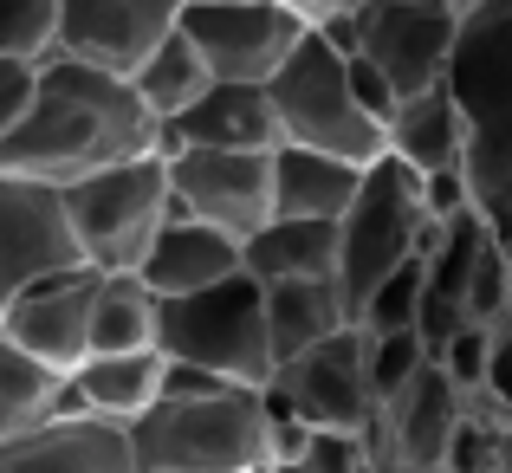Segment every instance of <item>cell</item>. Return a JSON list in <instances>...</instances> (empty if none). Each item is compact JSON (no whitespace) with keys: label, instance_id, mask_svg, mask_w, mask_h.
<instances>
[{"label":"cell","instance_id":"cell-3","mask_svg":"<svg viewBox=\"0 0 512 473\" xmlns=\"http://www.w3.org/2000/svg\"><path fill=\"white\" fill-rule=\"evenodd\" d=\"M130 448L143 473H273L266 448V389L221 383L156 396L130 422Z\"/></svg>","mask_w":512,"mask_h":473},{"label":"cell","instance_id":"cell-37","mask_svg":"<svg viewBox=\"0 0 512 473\" xmlns=\"http://www.w3.org/2000/svg\"><path fill=\"white\" fill-rule=\"evenodd\" d=\"M500 247H506V266H512V234H506V240H500Z\"/></svg>","mask_w":512,"mask_h":473},{"label":"cell","instance_id":"cell-33","mask_svg":"<svg viewBox=\"0 0 512 473\" xmlns=\"http://www.w3.org/2000/svg\"><path fill=\"white\" fill-rule=\"evenodd\" d=\"M487 396L512 415V324L493 331V363H487Z\"/></svg>","mask_w":512,"mask_h":473},{"label":"cell","instance_id":"cell-4","mask_svg":"<svg viewBox=\"0 0 512 473\" xmlns=\"http://www.w3.org/2000/svg\"><path fill=\"white\" fill-rule=\"evenodd\" d=\"M156 350L169 363H188V370L266 389L273 383V344H266L260 279L227 273L201 292H182V299H156Z\"/></svg>","mask_w":512,"mask_h":473},{"label":"cell","instance_id":"cell-21","mask_svg":"<svg viewBox=\"0 0 512 473\" xmlns=\"http://www.w3.org/2000/svg\"><path fill=\"white\" fill-rule=\"evenodd\" d=\"M363 169L325 150H299V143H279L273 150V214L292 221H338L357 195Z\"/></svg>","mask_w":512,"mask_h":473},{"label":"cell","instance_id":"cell-25","mask_svg":"<svg viewBox=\"0 0 512 473\" xmlns=\"http://www.w3.org/2000/svg\"><path fill=\"white\" fill-rule=\"evenodd\" d=\"M156 344V292L137 273H104L91 299V350H150Z\"/></svg>","mask_w":512,"mask_h":473},{"label":"cell","instance_id":"cell-36","mask_svg":"<svg viewBox=\"0 0 512 473\" xmlns=\"http://www.w3.org/2000/svg\"><path fill=\"white\" fill-rule=\"evenodd\" d=\"M480 7V0H454V13H474Z\"/></svg>","mask_w":512,"mask_h":473},{"label":"cell","instance_id":"cell-7","mask_svg":"<svg viewBox=\"0 0 512 473\" xmlns=\"http://www.w3.org/2000/svg\"><path fill=\"white\" fill-rule=\"evenodd\" d=\"M59 195H65V221H72L78 260L98 266V273H137L150 240H156V227L169 221L163 156L111 162V169H98V175L65 182Z\"/></svg>","mask_w":512,"mask_h":473},{"label":"cell","instance_id":"cell-35","mask_svg":"<svg viewBox=\"0 0 512 473\" xmlns=\"http://www.w3.org/2000/svg\"><path fill=\"white\" fill-rule=\"evenodd\" d=\"M493 467H500V473H512V428L500 435V461H493Z\"/></svg>","mask_w":512,"mask_h":473},{"label":"cell","instance_id":"cell-11","mask_svg":"<svg viewBox=\"0 0 512 473\" xmlns=\"http://www.w3.org/2000/svg\"><path fill=\"white\" fill-rule=\"evenodd\" d=\"M266 396L286 402L305 428H350V435H370L376 422V396H370V370H363V331L344 324L325 344L299 350L292 363H279Z\"/></svg>","mask_w":512,"mask_h":473},{"label":"cell","instance_id":"cell-12","mask_svg":"<svg viewBox=\"0 0 512 473\" xmlns=\"http://www.w3.org/2000/svg\"><path fill=\"white\" fill-rule=\"evenodd\" d=\"M98 266H59V273L20 286L0 305V337L20 344L26 357H39L46 370L72 376L91 357V299H98Z\"/></svg>","mask_w":512,"mask_h":473},{"label":"cell","instance_id":"cell-5","mask_svg":"<svg viewBox=\"0 0 512 473\" xmlns=\"http://www.w3.org/2000/svg\"><path fill=\"white\" fill-rule=\"evenodd\" d=\"M428 234H435V221L422 208V175L389 150L363 162L357 195L338 214V299L350 324H357L363 299L376 292V279H389L402 260H415L428 247Z\"/></svg>","mask_w":512,"mask_h":473},{"label":"cell","instance_id":"cell-6","mask_svg":"<svg viewBox=\"0 0 512 473\" xmlns=\"http://www.w3.org/2000/svg\"><path fill=\"white\" fill-rule=\"evenodd\" d=\"M266 98H273L279 143L344 156V162H357V169L383 156V124L357 104L344 52L331 46L318 26H305V39L286 52V65L266 78Z\"/></svg>","mask_w":512,"mask_h":473},{"label":"cell","instance_id":"cell-16","mask_svg":"<svg viewBox=\"0 0 512 473\" xmlns=\"http://www.w3.org/2000/svg\"><path fill=\"white\" fill-rule=\"evenodd\" d=\"M169 150H279V124H273L266 85L208 78V91L182 117L163 124V156Z\"/></svg>","mask_w":512,"mask_h":473},{"label":"cell","instance_id":"cell-14","mask_svg":"<svg viewBox=\"0 0 512 473\" xmlns=\"http://www.w3.org/2000/svg\"><path fill=\"white\" fill-rule=\"evenodd\" d=\"M59 266H78L65 195L52 182H26V175L0 169V305Z\"/></svg>","mask_w":512,"mask_h":473},{"label":"cell","instance_id":"cell-23","mask_svg":"<svg viewBox=\"0 0 512 473\" xmlns=\"http://www.w3.org/2000/svg\"><path fill=\"white\" fill-rule=\"evenodd\" d=\"M59 409H72L65 376L46 370L39 357H26L20 344H7V337H0V441L39 428L46 415H59Z\"/></svg>","mask_w":512,"mask_h":473},{"label":"cell","instance_id":"cell-17","mask_svg":"<svg viewBox=\"0 0 512 473\" xmlns=\"http://www.w3.org/2000/svg\"><path fill=\"white\" fill-rule=\"evenodd\" d=\"M227 273H240V240L221 234V227H208V221H188V214H175V208H169V221L156 227L150 253H143V266H137V279L156 299H182V292H201Z\"/></svg>","mask_w":512,"mask_h":473},{"label":"cell","instance_id":"cell-29","mask_svg":"<svg viewBox=\"0 0 512 473\" xmlns=\"http://www.w3.org/2000/svg\"><path fill=\"white\" fill-rule=\"evenodd\" d=\"M279 473H376L370 435H350V428H305V448L292 467Z\"/></svg>","mask_w":512,"mask_h":473},{"label":"cell","instance_id":"cell-34","mask_svg":"<svg viewBox=\"0 0 512 473\" xmlns=\"http://www.w3.org/2000/svg\"><path fill=\"white\" fill-rule=\"evenodd\" d=\"M292 13H299L305 26H325V20H338V13H350L357 7V0H286Z\"/></svg>","mask_w":512,"mask_h":473},{"label":"cell","instance_id":"cell-28","mask_svg":"<svg viewBox=\"0 0 512 473\" xmlns=\"http://www.w3.org/2000/svg\"><path fill=\"white\" fill-rule=\"evenodd\" d=\"M59 39V0H0V59H46Z\"/></svg>","mask_w":512,"mask_h":473},{"label":"cell","instance_id":"cell-22","mask_svg":"<svg viewBox=\"0 0 512 473\" xmlns=\"http://www.w3.org/2000/svg\"><path fill=\"white\" fill-rule=\"evenodd\" d=\"M260 292H266V344H273V370L350 324L344 299H338V279H279V286H260Z\"/></svg>","mask_w":512,"mask_h":473},{"label":"cell","instance_id":"cell-19","mask_svg":"<svg viewBox=\"0 0 512 473\" xmlns=\"http://www.w3.org/2000/svg\"><path fill=\"white\" fill-rule=\"evenodd\" d=\"M240 273L279 286V279H338V221H292L273 214L240 240Z\"/></svg>","mask_w":512,"mask_h":473},{"label":"cell","instance_id":"cell-20","mask_svg":"<svg viewBox=\"0 0 512 473\" xmlns=\"http://www.w3.org/2000/svg\"><path fill=\"white\" fill-rule=\"evenodd\" d=\"M383 150L396 162H409L415 175H435V169H461L467 156V130H461V111H454L448 85H428L415 98H402L383 124Z\"/></svg>","mask_w":512,"mask_h":473},{"label":"cell","instance_id":"cell-27","mask_svg":"<svg viewBox=\"0 0 512 473\" xmlns=\"http://www.w3.org/2000/svg\"><path fill=\"white\" fill-rule=\"evenodd\" d=\"M422 363H428L422 331H376V337L363 331V370H370V396L376 402H389Z\"/></svg>","mask_w":512,"mask_h":473},{"label":"cell","instance_id":"cell-30","mask_svg":"<svg viewBox=\"0 0 512 473\" xmlns=\"http://www.w3.org/2000/svg\"><path fill=\"white\" fill-rule=\"evenodd\" d=\"M435 363L454 376V389H487V363H493V331H480V324H461V331L448 337V344L435 350Z\"/></svg>","mask_w":512,"mask_h":473},{"label":"cell","instance_id":"cell-38","mask_svg":"<svg viewBox=\"0 0 512 473\" xmlns=\"http://www.w3.org/2000/svg\"><path fill=\"white\" fill-rule=\"evenodd\" d=\"M487 473H500V467H487Z\"/></svg>","mask_w":512,"mask_h":473},{"label":"cell","instance_id":"cell-24","mask_svg":"<svg viewBox=\"0 0 512 473\" xmlns=\"http://www.w3.org/2000/svg\"><path fill=\"white\" fill-rule=\"evenodd\" d=\"M130 91H137L143 111L163 117V124H169V117H182L188 104L208 91V65H201V52H195V46H188L182 26H175L163 46H156L150 59L137 65V72H130Z\"/></svg>","mask_w":512,"mask_h":473},{"label":"cell","instance_id":"cell-15","mask_svg":"<svg viewBox=\"0 0 512 473\" xmlns=\"http://www.w3.org/2000/svg\"><path fill=\"white\" fill-rule=\"evenodd\" d=\"M0 473H137L130 422L91 409H59L39 428L0 441Z\"/></svg>","mask_w":512,"mask_h":473},{"label":"cell","instance_id":"cell-18","mask_svg":"<svg viewBox=\"0 0 512 473\" xmlns=\"http://www.w3.org/2000/svg\"><path fill=\"white\" fill-rule=\"evenodd\" d=\"M163 370L169 357L163 350H91L65 389H72V409H91V415H111V422H137L156 396H163Z\"/></svg>","mask_w":512,"mask_h":473},{"label":"cell","instance_id":"cell-9","mask_svg":"<svg viewBox=\"0 0 512 473\" xmlns=\"http://www.w3.org/2000/svg\"><path fill=\"white\" fill-rule=\"evenodd\" d=\"M175 26L201 52L208 78H240V85H266L305 39V20L286 0H182Z\"/></svg>","mask_w":512,"mask_h":473},{"label":"cell","instance_id":"cell-10","mask_svg":"<svg viewBox=\"0 0 512 473\" xmlns=\"http://www.w3.org/2000/svg\"><path fill=\"white\" fill-rule=\"evenodd\" d=\"M169 208L247 240L273 221V150H169Z\"/></svg>","mask_w":512,"mask_h":473},{"label":"cell","instance_id":"cell-1","mask_svg":"<svg viewBox=\"0 0 512 473\" xmlns=\"http://www.w3.org/2000/svg\"><path fill=\"white\" fill-rule=\"evenodd\" d=\"M137 156H163V117L143 111L130 78L78 65L65 52L39 59L33 104L0 137V169L26 175V182H52V188Z\"/></svg>","mask_w":512,"mask_h":473},{"label":"cell","instance_id":"cell-13","mask_svg":"<svg viewBox=\"0 0 512 473\" xmlns=\"http://www.w3.org/2000/svg\"><path fill=\"white\" fill-rule=\"evenodd\" d=\"M182 0H59V39L52 52L130 78L156 46L175 33Z\"/></svg>","mask_w":512,"mask_h":473},{"label":"cell","instance_id":"cell-39","mask_svg":"<svg viewBox=\"0 0 512 473\" xmlns=\"http://www.w3.org/2000/svg\"><path fill=\"white\" fill-rule=\"evenodd\" d=\"M137 473H143V467H137Z\"/></svg>","mask_w":512,"mask_h":473},{"label":"cell","instance_id":"cell-8","mask_svg":"<svg viewBox=\"0 0 512 473\" xmlns=\"http://www.w3.org/2000/svg\"><path fill=\"white\" fill-rule=\"evenodd\" d=\"M344 26V52H363L396 85V98H415V91L441 85L461 13H454V0H357Z\"/></svg>","mask_w":512,"mask_h":473},{"label":"cell","instance_id":"cell-31","mask_svg":"<svg viewBox=\"0 0 512 473\" xmlns=\"http://www.w3.org/2000/svg\"><path fill=\"white\" fill-rule=\"evenodd\" d=\"M33 85H39V59H0V137L26 117Z\"/></svg>","mask_w":512,"mask_h":473},{"label":"cell","instance_id":"cell-2","mask_svg":"<svg viewBox=\"0 0 512 473\" xmlns=\"http://www.w3.org/2000/svg\"><path fill=\"white\" fill-rule=\"evenodd\" d=\"M441 85H448L467 130L461 169H467L474 214L493 227V240H506L512 234V0H480L474 13H461Z\"/></svg>","mask_w":512,"mask_h":473},{"label":"cell","instance_id":"cell-26","mask_svg":"<svg viewBox=\"0 0 512 473\" xmlns=\"http://www.w3.org/2000/svg\"><path fill=\"white\" fill-rule=\"evenodd\" d=\"M415 312H422V253L402 260L389 279H376V292L357 312V331H415Z\"/></svg>","mask_w":512,"mask_h":473},{"label":"cell","instance_id":"cell-32","mask_svg":"<svg viewBox=\"0 0 512 473\" xmlns=\"http://www.w3.org/2000/svg\"><path fill=\"white\" fill-rule=\"evenodd\" d=\"M344 72H350V91H357V104H363V111H370L376 124H389V111L402 104V98H396V85H389V78L376 72V65L363 59V52H344Z\"/></svg>","mask_w":512,"mask_h":473}]
</instances>
